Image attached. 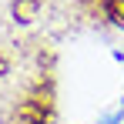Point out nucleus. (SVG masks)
<instances>
[{
	"label": "nucleus",
	"instance_id": "f257e3e1",
	"mask_svg": "<svg viewBox=\"0 0 124 124\" xmlns=\"http://www.w3.org/2000/svg\"><path fill=\"white\" fill-rule=\"evenodd\" d=\"M17 124H47V107L37 104V101L20 104V111H17Z\"/></svg>",
	"mask_w": 124,
	"mask_h": 124
},
{
	"label": "nucleus",
	"instance_id": "f03ea898",
	"mask_svg": "<svg viewBox=\"0 0 124 124\" xmlns=\"http://www.w3.org/2000/svg\"><path fill=\"white\" fill-rule=\"evenodd\" d=\"M37 14H40V0H14V17L20 23L37 20Z\"/></svg>",
	"mask_w": 124,
	"mask_h": 124
},
{
	"label": "nucleus",
	"instance_id": "39448f33",
	"mask_svg": "<svg viewBox=\"0 0 124 124\" xmlns=\"http://www.w3.org/2000/svg\"><path fill=\"white\" fill-rule=\"evenodd\" d=\"M3 70H7V61H3V57H0V74H3Z\"/></svg>",
	"mask_w": 124,
	"mask_h": 124
},
{
	"label": "nucleus",
	"instance_id": "7ed1b4c3",
	"mask_svg": "<svg viewBox=\"0 0 124 124\" xmlns=\"http://www.w3.org/2000/svg\"><path fill=\"white\" fill-rule=\"evenodd\" d=\"M107 20L117 23V27H124V0H107Z\"/></svg>",
	"mask_w": 124,
	"mask_h": 124
},
{
	"label": "nucleus",
	"instance_id": "20e7f679",
	"mask_svg": "<svg viewBox=\"0 0 124 124\" xmlns=\"http://www.w3.org/2000/svg\"><path fill=\"white\" fill-rule=\"evenodd\" d=\"M121 121V114H111V117H107V121H101V124H117Z\"/></svg>",
	"mask_w": 124,
	"mask_h": 124
}]
</instances>
